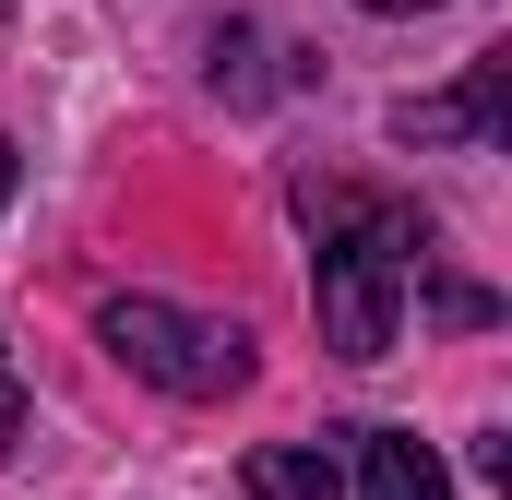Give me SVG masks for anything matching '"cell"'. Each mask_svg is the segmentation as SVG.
Here are the masks:
<instances>
[{
    "mask_svg": "<svg viewBox=\"0 0 512 500\" xmlns=\"http://www.w3.org/2000/svg\"><path fill=\"white\" fill-rule=\"evenodd\" d=\"M370 12H429V0H370Z\"/></svg>",
    "mask_w": 512,
    "mask_h": 500,
    "instance_id": "obj_8",
    "label": "cell"
},
{
    "mask_svg": "<svg viewBox=\"0 0 512 500\" xmlns=\"http://www.w3.org/2000/svg\"><path fill=\"white\" fill-rule=\"evenodd\" d=\"M501 120H512V60H501V48H489L453 96H405V108H393L405 143H477V155L501 143Z\"/></svg>",
    "mask_w": 512,
    "mask_h": 500,
    "instance_id": "obj_3",
    "label": "cell"
},
{
    "mask_svg": "<svg viewBox=\"0 0 512 500\" xmlns=\"http://www.w3.org/2000/svg\"><path fill=\"white\" fill-rule=\"evenodd\" d=\"M0 12H12V0H0Z\"/></svg>",
    "mask_w": 512,
    "mask_h": 500,
    "instance_id": "obj_10",
    "label": "cell"
},
{
    "mask_svg": "<svg viewBox=\"0 0 512 500\" xmlns=\"http://www.w3.org/2000/svg\"><path fill=\"white\" fill-rule=\"evenodd\" d=\"M0 453H12V393H0Z\"/></svg>",
    "mask_w": 512,
    "mask_h": 500,
    "instance_id": "obj_7",
    "label": "cell"
},
{
    "mask_svg": "<svg viewBox=\"0 0 512 500\" xmlns=\"http://www.w3.org/2000/svg\"><path fill=\"white\" fill-rule=\"evenodd\" d=\"M108 358L131 381H155V393H179V405H215V393H239L251 381V334L239 322H203V310H179V298H108Z\"/></svg>",
    "mask_w": 512,
    "mask_h": 500,
    "instance_id": "obj_2",
    "label": "cell"
},
{
    "mask_svg": "<svg viewBox=\"0 0 512 500\" xmlns=\"http://www.w3.org/2000/svg\"><path fill=\"white\" fill-rule=\"evenodd\" d=\"M417 274H429V262H417ZM429 310H441V322H501V298L465 286V274H429Z\"/></svg>",
    "mask_w": 512,
    "mask_h": 500,
    "instance_id": "obj_6",
    "label": "cell"
},
{
    "mask_svg": "<svg viewBox=\"0 0 512 500\" xmlns=\"http://www.w3.org/2000/svg\"><path fill=\"white\" fill-rule=\"evenodd\" d=\"M358 500H453V477L417 429H358Z\"/></svg>",
    "mask_w": 512,
    "mask_h": 500,
    "instance_id": "obj_4",
    "label": "cell"
},
{
    "mask_svg": "<svg viewBox=\"0 0 512 500\" xmlns=\"http://www.w3.org/2000/svg\"><path fill=\"white\" fill-rule=\"evenodd\" d=\"M310 215V298H322V346L334 358H393V322H405V286L429 262V215L393 203V191H346V179H310L298 191Z\"/></svg>",
    "mask_w": 512,
    "mask_h": 500,
    "instance_id": "obj_1",
    "label": "cell"
},
{
    "mask_svg": "<svg viewBox=\"0 0 512 500\" xmlns=\"http://www.w3.org/2000/svg\"><path fill=\"white\" fill-rule=\"evenodd\" d=\"M0 191H12V143H0Z\"/></svg>",
    "mask_w": 512,
    "mask_h": 500,
    "instance_id": "obj_9",
    "label": "cell"
},
{
    "mask_svg": "<svg viewBox=\"0 0 512 500\" xmlns=\"http://www.w3.org/2000/svg\"><path fill=\"white\" fill-rule=\"evenodd\" d=\"M251 500H346L334 441H262L251 453Z\"/></svg>",
    "mask_w": 512,
    "mask_h": 500,
    "instance_id": "obj_5",
    "label": "cell"
}]
</instances>
